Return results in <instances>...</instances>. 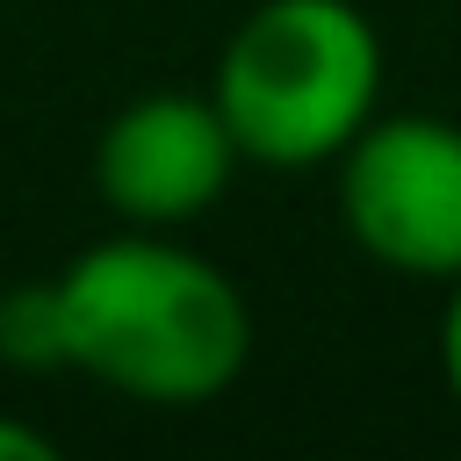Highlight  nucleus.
<instances>
[{
  "label": "nucleus",
  "instance_id": "nucleus-1",
  "mask_svg": "<svg viewBox=\"0 0 461 461\" xmlns=\"http://www.w3.org/2000/svg\"><path fill=\"white\" fill-rule=\"evenodd\" d=\"M50 288L65 367L144 411H202L252 360L245 288L173 230H115Z\"/></svg>",
  "mask_w": 461,
  "mask_h": 461
},
{
  "label": "nucleus",
  "instance_id": "nucleus-2",
  "mask_svg": "<svg viewBox=\"0 0 461 461\" xmlns=\"http://www.w3.org/2000/svg\"><path fill=\"white\" fill-rule=\"evenodd\" d=\"M382 29L360 0H259L216 50L209 101L245 166H331L382 108Z\"/></svg>",
  "mask_w": 461,
  "mask_h": 461
},
{
  "label": "nucleus",
  "instance_id": "nucleus-3",
  "mask_svg": "<svg viewBox=\"0 0 461 461\" xmlns=\"http://www.w3.org/2000/svg\"><path fill=\"white\" fill-rule=\"evenodd\" d=\"M331 202L353 252L447 288L461 274V122L375 108V122L331 158Z\"/></svg>",
  "mask_w": 461,
  "mask_h": 461
},
{
  "label": "nucleus",
  "instance_id": "nucleus-4",
  "mask_svg": "<svg viewBox=\"0 0 461 461\" xmlns=\"http://www.w3.org/2000/svg\"><path fill=\"white\" fill-rule=\"evenodd\" d=\"M238 166L245 158L216 115L209 86L202 94H187V86L137 94L94 137V194L130 230H180V223L209 216L230 194Z\"/></svg>",
  "mask_w": 461,
  "mask_h": 461
},
{
  "label": "nucleus",
  "instance_id": "nucleus-5",
  "mask_svg": "<svg viewBox=\"0 0 461 461\" xmlns=\"http://www.w3.org/2000/svg\"><path fill=\"white\" fill-rule=\"evenodd\" d=\"M0 367H14V375H58L65 367L58 288L50 281H14L0 295Z\"/></svg>",
  "mask_w": 461,
  "mask_h": 461
},
{
  "label": "nucleus",
  "instance_id": "nucleus-6",
  "mask_svg": "<svg viewBox=\"0 0 461 461\" xmlns=\"http://www.w3.org/2000/svg\"><path fill=\"white\" fill-rule=\"evenodd\" d=\"M439 382L461 411V274L447 281V303H439Z\"/></svg>",
  "mask_w": 461,
  "mask_h": 461
},
{
  "label": "nucleus",
  "instance_id": "nucleus-7",
  "mask_svg": "<svg viewBox=\"0 0 461 461\" xmlns=\"http://www.w3.org/2000/svg\"><path fill=\"white\" fill-rule=\"evenodd\" d=\"M50 454H58V439H50L43 425L0 411V461H50Z\"/></svg>",
  "mask_w": 461,
  "mask_h": 461
}]
</instances>
